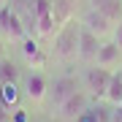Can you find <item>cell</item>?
Segmentation results:
<instances>
[{"label": "cell", "mask_w": 122, "mask_h": 122, "mask_svg": "<svg viewBox=\"0 0 122 122\" xmlns=\"http://www.w3.org/2000/svg\"><path fill=\"white\" fill-rule=\"evenodd\" d=\"M79 33H81V22L71 19L54 33V57L60 62H68V60H76L79 54Z\"/></svg>", "instance_id": "obj_1"}, {"label": "cell", "mask_w": 122, "mask_h": 122, "mask_svg": "<svg viewBox=\"0 0 122 122\" xmlns=\"http://www.w3.org/2000/svg\"><path fill=\"white\" fill-rule=\"evenodd\" d=\"M49 84H52V79H49L44 71H38V68H30L27 73L22 76V92H25V98L30 100V103H44V100L49 98Z\"/></svg>", "instance_id": "obj_2"}, {"label": "cell", "mask_w": 122, "mask_h": 122, "mask_svg": "<svg viewBox=\"0 0 122 122\" xmlns=\"http://www.w3.org/2000/svg\"><path fill=\"white\" fill-rule=\"evenodd\" d=\"M0 35L5 38V44H19V41H25L30 35L27 25L22 22V16L11 5H3L0 8Z\"/></svg>", "instance_id": "obj_3"}, {"label": "cell", "mask_w": 122, "mask_h": 122, "mask_svg": "<svg viewBox=\"0 0 122 122\" xmlns=\"http://www.w3.org/2000/svg\"><path fill=\"white\" fill-rule=\"evenodd\" d=\"M111 71L106 68H98L95 62L92 65H87V71H84L81 81H84V92L90 95V100H103L106 98V90H109V81H111Z\"/></svg>", "instance_id": "obj_4"}, {"label": "cell", "mask_w": 122, "mask_h": 122, "mask_svg": "<svg viewBox=\"0 0 122 122\" xmlns=\"http://www.w3.org/2000/svg\"><path fill=\"white\" fill-rule=\"evenodd\" d=\"M87 109H90V95H87L84 90H73V92H71V95L54 109V117L60 119V122H76Z\"/></svg>", "instance_id": "obj_5"}, {"label": "cell", "mask_w": 122, "mask_h": 122, "mask_svg": "<svg viewBox=\"0 0 122 122\" xmlns=\"http://www.w3.org/2000/svg\"><path fill=\"white\" fill-rule=\"evenodd\" d=\"M35 35L38 38H54L57 33V19H54V8L49 0H35Z\"/></svg>", "instance_id": "obj_6"}, {"label": "cell", "mask_w": 122, "mask_h": 122, "mask_svg": "<svg viewBox=\"0 0 122 122\" xmlns=\"http://www.w3.org/2000/svg\"><path fill=\"white\" fill-rule=\"evenodd\" d=\"M79 22H81L84 30H90L92 35H98L100 41H106V38L114 33V22L106 16V14H100L95 5H90V8L81 14V19H79Z\"/></svg>", "instance_id": "obj_7"}, {"label": "cell", "mask_w": 122, "mask_h": 122, "mask_svg": "<svg viewBox=\"0 0 122 122\" xmlns=\"http://www.w3.org/2000/svg\"><path fill=\"white\" fill-rule=\"evenodd\" d=\"M73 90H79V81H76V76H71V73H62V76H54L52 79V84H49V106H52V111L57 109V106L65 100Z\"/></svg>", "instance_id": "obj_8"}, {"label": "cell", "mask_w": 122, "mask_h": 122, "mask_svg": "<svg viewBox=\"0 0 122 122\" xmlns=\"http://www.w3.org/2000/svg\"><path fill=\"white\" fill-rule=\"evenodd\" d=\"M95 65L111 71V73L122 71V49L114 44V41H109V38L100 41V49H98V54H95Z\"/></svg>", "instance_id": "obj_9"}, {"label": "cell", "mask_w": 122, "mask_h": 122, "mask_svg": "<svg viewBox=\"0 0 122 122\" xmlns=\"http://www.w3.org/2000/svg\"><path fill=\"white\" fill-rule=\"evenodd\" d=\"M19 52H22V60L27 62V68H44L46 65V52H44V46L38 44V41H33V35H27L25 41H19Z\"/></svg>", "instance_id": "obj_10"}, {"label": "cell", "mask_w": 122, "mask_h": 122, "mask_svg": "<svg viewBox=\"0 0 122 122\" xmlns=\"http://www.w3.org/2000/svg\"><path fill=\"white\" fill-rule=\"evenodd\" d=\"M98 49H100V38L81 27V33H79V54H76V60L84 62V65H92V62H95Z\"/></svg>", "instance_id": "obj_11"}, {"label": "cell", "mask_w": 122, "mask_h": 122, "mask_svg": "<svg viewBox=\"0 0 122 122\" xmlns=\"http://www.w3.org/2000/svg\"><path fill=\"white\" fill-rule=\"evenodd\" d=\"M103 103H109V109H117V106L122 103V71H117V73L111 76V81H109V90H106Z\"/></svg>", "instance_id": "obj_12"}, {"label": "cell", "mask_w": 122, "mask_h": 122, "mask_svg": "<svg viewBox=\"0 0 122 122\" xmlns=\"http://www.w3.org/2000/svg\"><path fill=\"white\" fill-rule=\"evenodd\" d=\"M92 5H95L100 14H106L114 25L122 22V3L119 0H92Z\"/></svg>", "instance_id": "obj_13"}, {"label": "cell", "mask_w": 122, "mask_h": 122, "mask_svg": "<svg viewBox=\"0 0 122 122\" xmlns=\"http://www.w3.org/2000/svg\"><path fill=\"white\" fill-rule=\"evenodd\" d=\"M16 98H19L16 81H3L0 84V103H5L8 109H16Z\"/></svg>", "instance_id": "obj_14"}, {"label": "cell", "mask_w": 122, "mask_h": 122, "mask_svg": "<svg viewBox=\"0 0 122 122\" xmlns=\"http://www.w3.org/2000/svg\"><path fill=\"white\" fill-rule=\"evenodd\" d=\"M3 81H16V68H14V62L8 60V57L0 60V84Z\"/></svg>", "instance_id": "obj_15"}, {"label": "cell", "mask_w": 122, "mask_h": 122, "mask_svg": "<svg viewBox=\"0 0 122 122\" xmlns=\"http://www.w3.org/2000/svg\"><path fill=\"white\" fill-rule=\"evenodd\" d=\"M76 122H109V117H100V109H87Z\"/></svg>", "instance_id": "obj_16"}, {"label": "cell", "mask_w": 122, "mask_h": 122, "mask_svg": "<svg viewBox=\"0 0 122 122\" xmlns=\"http://www.w3.org/2000/svg\"><path fill=\"white\" fill-rule=\"evenodd\" d=\"M11 122H30V114H27L25 109H19V106H16V109L11 111Z\"/></svg>", "instance_id": "obj_17"}, {"label": "cell", "mask_w": 122, "mask_h": 122, "mask_svg": "<svg viewBox=\"0 0 122 122\" xmlns=\"http://www.w3.org/2000/svg\"><path fill=\"white\" fill-rule=\"evenodd\" d=\"M111 41H114V44H117V46L122 49V22H117V25H114V33H111Z\"/></svg>", "instance_id": "obj_18"}, {"label": "cell", "mask_w": 122, "mask_h": 122, "mask_svg": "<svg viewBox=\"0 0 122 122\" xmlns=\"http://www.w3.org/2000/svg\"><path fill=\"white\" fill-rule=\"evenodd\" d=\"M109 122H122V103L117 106V109L109 111Z\"/></svg>", "instance_id": "obj_19"}, {"label": "cell", "mask_w": 122, "mask_h": 122, "mask_svg": "<svg viewBox=\"0 0 122 122\" xmlns=\"http://www.w3.org/2000/svg\"><path fill=\"white\" fill-rule=\"evenodd\" d=\"M0 122H11V109L5 103H0Z\"/></svg>", "instance_id": "obj_20"}, {"label": "cell", "mask_w": 122, "mask_h": 122, "mask_svg": "<svg viewBox=\"0 0 122 122\" xmlns=\"http://www.w3.org/2000/svg\"><path fill=\"white\" fill-rule=\"evenodd\" d=\"M3 57H5V38L0 35V60H3Z\"/></svg>", "instance_id": "obj_21"}, {"label": "cell", "mask_w": 122, "mask_h": 122, "mask_svg": "<svg viewBox=\"0 0 122 122\" xmlns=\"http://www.w3.org/2000/svg\"><path fill=\"white\" fill-rule=\"evenodd\" d=\"M3 5H8V0H0V8H3Z\"/></svg>", "instance_id": "obj_22"}, {"label": "cell", "mask_w": 122, "mask_h": 122, "mask_svg": "<svg viewBox=\"0 0 122 122\" xmlns=\"http://www.w3.org/2000/svg\"><path fill=\"white\" fill-rule=\"evenodd\" d=\"M119 3H122V0H119Z\"/></svg>", "instance_id": "obj_23"}]
</instances>
